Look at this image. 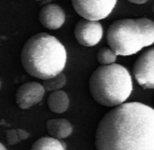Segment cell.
I'll use <instances>...</instances> for the list:
<instances>
[{"instance_id": "cell-17", "label": "cell", "mask_w": 154, "mask_h": 150, "mask_svg": "<svg viewBox=\"0 0 154 150\" xmlns=\"http://www.w3.org/2000/svg\"><path fill=\"white\" fill-rule=\"evenodd\" d=\"M129 2L131 3H134V4H137V5H141V4H144L146 3L148 0H128Z\"/></svg>"}, {"instance_id": "cell-20", "label": "cell", "mask_w": 154, "mask_h": 150, "mask_svg": "<svg viewBox=\"0 0 154 150\" xmlns=\"http://www.w3.org/2000/svg\"><path fill=\"white\" fill-rule=\"evenodd\" d=\"M35 1H42V0H35Z\"/></svg>"}, {"instance_id": "cell-7", "label": "cell", "mask_w": 154, "mask_h": 150, "mask_svg": "<svg viewBox=\"0 0 154 150\" xmlns=\"http://www.w3.org/2000/svg\"><path fill=\"white\" fill-rule=\"evenodd\" d=\"M77 41L83 46L97 45L103 36V26L98 21L82 19L78 22L74 29Z\"/></svg>"}, {"instance_id": "cell-18", "label": "cell", "mask_w": 154, "mask_h": 150, "mask_svg": "<svg viewBox=\"0 0 154 150\" xmlns=\"http://www.w3.org/2000/svg\"><path fill=\"white\" fill-rule=\"evenodd\" d=\"M0 150H6V148H5V146L0 142Z\"/></svg>"}, {"instance_id": "cell-10", "label": "cell", "mask_w": 154, "mask_h": 150, "mask_svg": "<svg viewBox=\"0 0 154 150\" xmlns=\"http://www.w3.org/2000/svg\"><path fill=\"white\" fill-rule=\"evenodd\" d=\"M46 129L51 138L61 140L71 135L73 128L68 120L51 119L47 121Z\"/></svg>"}, {"instance_id": "cell-19", "label": "cell", "mask_w": 154, "mask_h": 150, "mask_svg": "<svg viewBox=\"0 0 154 150\" xmlns=\"http://www.w3.org/2000/svg\"><path fill=\"white\" fill-rule=\"evenodd\" d=\"M0 88H1V81H0Z\"/></svg>"}, {"instance_id": "cell-15", "label": "cell", "mask_w": 154, "mask_h": 150, "mask_svg": "<svg viewBox=\"0 0 154 150\" xmlns=\"http://www.w3.org/2000/svg\"><path fill=\"white\" fill-rule=\"evenodd\" d=\"M6 141L9 145H15L20 142L16 129H9L6 131Z\"/></svg>"}, {"instance_id": "cell-13", "label": "cell", "mask_w": 154, "mask_h": 150, "mask_svg": "<svg viewBox=\"0 0 154 150\" xmlns=\"http://www.w3.org/2000/svg\"><path fill=\"white\" fill-rule=\"evenodd\" d=\"M66 81H67L66 76L62 72H60L51 78L43 80V83L42 85L44 91L52 92L55 91H59L62 87H64V85L66 84Z\"/></svg>"}, {"instance_id": "cell-9", "label": "cell", "mask_w": 154, "mask_h": 150, "mask_svg": "<svg viewBox=\"0 0 154 150\" xmlns=\"http://www.w3.org/2000/svg\"><path fill=\"white\" fill-rule=\"evenodd\" d=\"M39 20L45 28L56 30L63 25L65 22V13L60 5L49 4L41 9L39 13Z\"/></svg>"}, {"instance_id": "cell-16", "label": "cell", "mask_w": 154, "mask_h": 150, "mask_svg": "<svg viewBox=\"0 0 154 150\" xmlns=\"http://www.w3.org/2000/svg\"><path fill=\"white\" fill-rule=\"evenodd\" d=\"M16 132H17V135H18V138H19L20 141L27 139L29 138V136H30V134H29L26 130L22 129H16Z\"/></svg>"}, {"instance_id": "cell-12", "label": "cell", "mask_w": 154, "mask_h": 150, "mask_svg": "<svg viewBox=\"0 0 154 150\" xmlns=\"http://www.w3.org/2000/svg\"><path fill=\"white\" fill-rule=\"evenodd\" d=\"M31 150H66V145L60 139L51 137H42L32 144Z\"/></svg>"}, {"instance_id": "cell-2", "label": "cell", "mask_w": 154, "mask_h": 150, "mask_svg": "<svg viewBox=\"0 0 154 150\" xmlns=\"http://www.w3.org/2000/svg\"><path fill=\"white\" fill-rule=\"evenodd\" d=\"M21 62L23 69L31 76L46 80L63 71L67 62V52L56 37L40 33L24 43Z\"/></svg>"}, {"instance_id": "cell-8", "label": "cell", "mask_w": 154, "mask_h": 150, "mask_svg": "<svg viewBox=\"0 0 154 150\" xmlns=\"http://www.w3.org/2000/svg\"><path fill=\"white\" fill-rule=\"evenodd\" d=\"M42 85L36 81H30L21 85L15 93V102L22 110H27L38 104L44 96Z\"/></svg>"}, {"instance_id": "cell-1", "label": "cell", "mask_w": 154, "mask_h": 150, "mask_svg": "<svg viewBox=\"0 0 154 150\" xmlns=\"http://www.w3.org/2000/svg\"><path fill=\"white\" fill-rule=\"evenodd\" d=\"M97 150H154V110L127 102L109 110L96 132Z\"/></svg>"}, {"instance_id": "cell-14", "label": "cell", "mask_w": 154, "mask_h": 150, "mask_svg": "<svg viewBox=\"0 0 154 150\" xmlns=\"http://www.w3.org/2000/svg\"><path fill=\"white\" fill-rule=\"evenodd\" d=\"M116 57L117 55L110 48L107 47L100 48L97 54V59L101 65H109L115 63Z\"/></svg>"}, {"instance_id": "cell-11", "label": "cell", "mask_w": 154, "mask_h": 150, "mask_svg": "<svg viewBox=\"0 0 154 150\" xmlns=\"http://www.w3.org/2000/svg\"><path fill=\"white\" fill-rule=\"evenodd\" d=\"M69 105V100L68 94L61 91H52L48 97V106L49 109L54 113H63L65 112Z\"/></svg>"}, {"instance_id": "cell-5", "label": "cell", "mask_w": 154, "mask_h": 150, "mask_svg": "<svg viewBox=\"0 0 154 150\" xmlns=\"http://www.w3.org/2000/svg\"><path fill=\"white\" fill-rule=\"evenodd\" d=\"M75 11L87 20L98 21L106 18L115 8L117 0H71Z\"/></svg>"}, {"instance_id": "cell-6", "label": "cell", "mask_w": 154, "mask_h": 150, "mask_svg": "<svg viewBox=\"0 0 154 150\" xmlns=\"http://www.w3.org/2000/svg\"><path fill=\"white\" fill-rule=\"evenodd\" d=\"M134 75L141 87L145 90L154 88V49L145 51L135 62Z\"/></svg>"}, {"instance_id": "cell-3", "label": "cell", "mask_w": 154, "mask_h": 150, "mask_svg": "<svg viewBox=\"0 0 154 150\" xmlns=\"http://www.w3.org/2000/svg\"><path fill=\"white\" fill-rule=\"evenodd\" d=\"M89 91L100 105L119 106L125 102L133 91L131 74L121 64L101 65L94 71L89 79Z\"/></svg>"}, {"instance_id": "cell-4", "label": "cell", "mask_w": 154, "mask_h": 150, "mask_svg": "<svg viewBox=\"0 0 154 150\" xmlns=\"http://www.w3.org/2000/svg\"><path fill=\"white\" fill-rule=\"evenodd\" d=\"M106 38L116 55H132L153 43L154 24L145 17L120 19L109 26Z\"/></svg>"}]
</instances>
